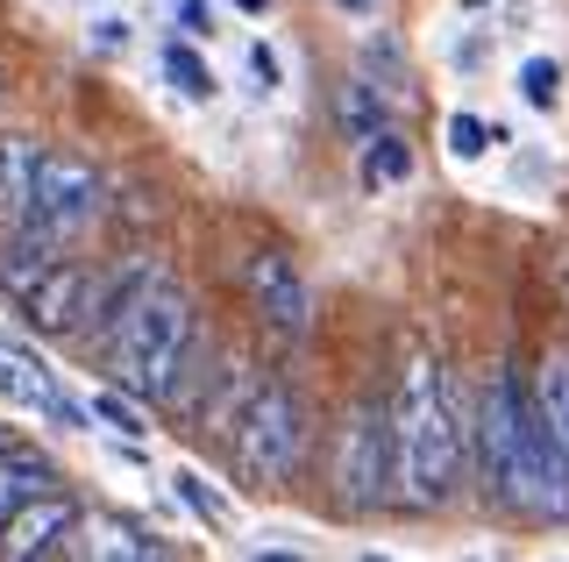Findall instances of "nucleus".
<instances>
[{"mask_svg":"<svg viewBox=\"0 0 569 562\" xmlns=\"http://www.w3.org/2000/svg\"><path fill=\"white\" fill-rule=\"evenodd\" d=\"M157 278H164V271H157V263H142V257H136V263H129V271H114V278H107V285H100V292H86V313H79V328H86V335H93V342H100V335H107V328H114V321H121V313H129V307L142 300V292H150V285H157Z\"/></svg>","mask_w":569,"mask_h":562,"instance_id":"obj_11","label":"nucleus"},{"mask_svg":"<svg viewBox=\"0 0 569 562\" xmlns=\"http://www.w3.org/2000/svg\"><path fill=\"white\" fill-rule=\"evenodd\" d=\"M100 207H107V185H100L93 164H79V157H64V150H36V185H29V207L14 221H36L64 242V235H79V228H93Z\"/></svg>","mask_w":569,"mask_h":562,"instance_id":"obj_6","label":"nucleus"},{"mask_svg":"<svg viewBox=\"0 0 569 562\" xmlns=\"http://www.w3.org/2000/svg\"><path fill=\"white\" fill-rule=\"evenodd\" d=\"M363 185L378 192V185H406L413 179V150H406V136L399 129H378V136H363Z\"/></svg>","mask_w":569,"mask_h":562,"instance_id":"obj_14","label":"nucleus"},{"mask_svg":"<svg viewBox=\"0 0 569 562\" xmlns=\"http://www.w3.org/2000/svg\"><path fill=\"white\" fill-rule=\"evenodd\" d=\"M520 100H527V108H541V114H556L562 108V64L556 58H527L520 64Z\"/></svg>","mask_w":569,"mask_h":562,"instance_id":"obj_21","label":"nucleus"},{"mask_svg":"<svg viewBox=\"0 0 569 562\" xmlns=\"http://www.w3.org/2000/svg\"><path fill=\"white\" fill-rule=\"evenodd\" d=\"M192 335H200L192 300L171 285V278H157V285L100 335V349H107L114 384L129 399H164L171 384H178V371H186V357H192Z\"/></svg>","mask_w":569,"mask_h":562,"instance_id":"obj_2","label":"nucleus"},{"mask_svg":"<svg viewBox=\"0 0 569 562\" xmlns=\"http://www.w3.org/2000/svg\"><path fill=\"white\" fill-rule=\"evenodd\" d=\"M86 549H93V555H114V562H164V555H171L164 541L150 534V526H136V520H114V513H100V520H93Z\"/></svg>","mask_w":569,"mask_h":562,"instance_id":"obj_12","label":"nucleus"},{"mask_svg":"<svg viewBox=\"0 0 569 562\" xmlns=\"http://www.w3.org/2000/svg\"><path fill=\"white\" fill-rule=\"evenodd\" d=\"M178 37H186V43L213 37V0H178Z\"/></svg>","mask_w":569,"mask_h":562,"instance_id":"obj_25","label":"nucleus"},{"mask_svg":"<svg viewBox=\"0 0 569 562\" xmlns=\"http://www.w3.org/2000/svg\"><path fill=\"white\" fill-rule=\"evenodd\" d=\"M328 8H342V14H378L385 0H328Z\"/></svg>","mask_w":569,"mask_h":562,"instance_id":"obj_26","label":"nucleus"},{"mask_svg":"<svg viewBox=\"0 0 569 562\" xmlns=\"http://www.w3.org/2000/svg\"><path fill=\"white\" fill-rule=\"evenodd\" d=\"M242 72H249V93H257V100H271L278 93V86H284V58H278V43H249L242 50Z\"/></svg>","mask_w":569,"mask_h":562,"instance_id":"obj_22","label":"nucleus"},{"mask_svg":"<svg viewBox=\"0 0 569 562\" xmlns=\"http://www.w3.org/2000/svg\"><path fill=\"white\" fill-rule=\"evenodd\" d=\"M533 413L548 420V434H556L562 455H569V357H548V363H541V384H533Z\"/></svg>","mask_w":569,"mask_h":562,"instance_id":"obj_17","label":"nucleus"},{"mask_svg":"<svg viewBox=\"0 0 569 562\" xmlns=\"http://www.w3.org/2000/svg\"><path fill=\"white\" fill-rule=\"evenodd\" d=\"M378 129H391L385 93L370 79H349L342 86V136H349V143H363V136H378Z\"/></svg>","mask_w":569,"mask_h":562,"instance_id":"obj_20","label":"nucleus"},{"mask_svg":"<svg viewBox=\"0 0 569 562\" xmlns=\"http://www.w3.org/2000/svg\"><path fill=\"white\" fill-rule=\"evenodd\" d=\"M79 505H71L64 499V491H29V499L22 505H14V513L8 520H0V555H8V562H29V555H58L64 549V541L71 534H79Z\"/></svg>","mask_w":569,"mask_h":562,"instance_id":"obj_8","label":"nucleus"},{"mask_svg":"<svg viewBox=\"0 0 569 562\" xmlns=\"http://www.w3.org/2000/svg\"><path fill=\"white\" fill-rule=\"evenodd\" d=\"M86 420H93V428H107L114 442H142V434H150V420L136 413V399L121 392V384H100V392L86 399Z\"/></svg>","mask_w":569,"mask_h":562,"instance_id":"obj_16","label":"nucleus"},{"mask_svg":"<svg viewBox=\"0 0 569 562\" xmlns=\"http://www.w3.org/2000/svg\"><path fill=\"white\" fill-rule=\"evenodd\" d=\"M0 93H8V72H0Z\"/></svg>","mask_w":569,"mask_h":562,"instance_id":"obj_28","label":"nucleus"},{"mask_svg":"<svg viewBox=\"0 0 569 562\" xmlns=\"http://www.w3.org/2000/svg\"><path fill=\"white\" fill-rule=\"evenodd\" d=\"M527 442H533V399L520 392L512 371H491L477 399V478L485 499L506 513H527Z\"/></svg>","mask_w":569,"mask_h":562,"instance_id":"obj_3","label":"nucleus"},{"mask_svg":"<svg viewBox=\"0 0 569 562\" xmlns=\"http://www.w3.org/2000/svg\"><path fill=\"white\" fill-rule=\"evenodd\" d=\"M29 185H36V143L29 136H8L0 143V207H8V221L29 207Z\"/></svg>","mask_w":569,"mask_h":562,"instance_id":"obj_18","label":"nucleus"},{"mask_svg":"<svg viewBox=\"0 0 569 562\" xmlns=\"http://www.w3.org/2000/svg\"><path fill=\"white\" fill-rule=\"evenodd\" d=\"M157 64H164L171 93H178V100H192V108H207V100L221 93V79H213V64H207V58H200V50H192L186 37H178V43H164V58H157Z\"/></svg>","mask_w":569,"mask_h":562,"instance_id":"obj_13","label":"nucleus"},{"mask_svg":"<svg viewBox=\"0 0 569 562\" xmlns=\"http://www.w3.org/2000/svg\"><path fill=\"white\" fill-rule=\"evenodd\" d=\"M58 250H64V242L50 235V228H36V221H8V228H0V285H8V300L29 292Z\"/></svg>","mask_w":569,"mask_h":562,"instance_id":"obj_10","label":"nucleus"},{"mask_svg":"<svg viewBox=\"0 0 569 562\" xmlns=\"http://www.w3.org/2000/svg\"><path fill=\"white\" fill-rule=\"evenodd\" d=\"M307 442H313V428H307V407H299V392L292 384H257L249 392V407L236 420V470L249 484H292L299 478V463H307Z\"/></svg>","mask_w":569,"mask_h":562,"instance_id":"obj_4","label":"nucleus"},{"mask_svg":"<svg viewBox=\"0 0 569 562\" xmlns=\"http://www.w3.org/2000/svg\"><path fill=\"white\" fill-rule=\"evenodd\" d=\"M50 484V463L43 455H29V449H0V520L14 513V505L29 499V491H43Z\"/></svg>","mask_w":569,"mask_h":562,"instance_id":"obj_19","label":"nucleus"},{"mask_svg":"<svg viewBox=\"0 0 569 562\" xmlns=\"http://www.w3.org/2000/svg\"><path fill=\"white\" fill-rule=\"evenodd\" d=\"M491 143H498V129H491L485 114H449V150L462 157V164H477Z\"/></svg>","mask_w":569,"mask_h":562,"instance_id":"obj_23","label":"nucleus"},{"mask_svg":"<svg viewBox=\"0 0 569 562\" xmlns=\"http://www.w3.org/2000/svg\"><path fill=\"white\" fill-rule=\"evenodd\" d=\"M86 292H93L86 263H64V257H50V263H43V278H36L29 292H14V307H22V321L36 328V335H79Z\"/></svg>","mask_w":569,"mask_h":562,"instance_id":"obj_9","label":"nucleus"},{"mask_svg":"<svg viewBox=\"0 0 569 562\" xmlns=\"http://www.w3.org/2000/svg\"><path fill=\"white\" fill-rule=\"evenodd\" d=\"M249 300H257V313L278 328L284 342H299L313 328V285H307V271H299L284 250H257V257H249Z\"/></svg>","mask_w":569,"mask_h":562,"instance_id":"obj_7","label":"nucleus"},{"mask_svg":"<svg viewBox=\"0 0 569 562\" xmlns=\"http://www.w3.org/2000/svg\"><path fill=\"white\" fill-rule=\"evenodd\" d=\"M385 420H391V484H399V499L413 513H441L462 484V420L435 357H406Z\"/></svg>","mask_w":569,"mask_h":562,"instance_id":"obj_1","label":"nucleus"},{"mask_svg":"<svg viewBox=\"0 0 569 562\" xmlns=\"http://www.w3.org/2000/svg\"><path fill=\"white\" fill-rule=\"evenodd\" d=\"M171 499L186 505L192 520H207L213 534H221V526H236V505H228V491H213L200 470H171Z\"/></svg>","mask_w":569,"mask_h":562,"instance_id":"obj_15","label":"nucleus"},{"mask_svg":"<svg viewBox=\"0 0 569 562\" xmlns=\"http://www.w3.org/2000/svg\"><path fill=\"white\" fill-rule=\"evenodd\" d=\"M236 8H242V14H271V0H236Z\"/></svg>","mask_w":569,"mask_h":562,"instance_id":"obj_27","label":"nucleus"},{"mask_svg":"<svg viewBox=\"0 0 569 562\" xmlns=\"http://www.w3.org/2000/svg\"><path fill=\"white\" fill-rule=\"evenodd\" d=\"M86 50H100V58H121V50H129V14H93V29H86Z\"/></svg>","mask_w":569,"mask_h":562,"instance_id":"obj_24","label":"nucleus"},{"mask_svg":"<svg viewBox=\"0 0 569 562\" xmlns=\"http://www.w3.org/2000/svg\"><path fill=\"white\" fill-rule=\"evenodd\" d=\"M335 491L349 513H378L391 499V420L378 399H363L335 434Z\"/></svg>","mask_w":569,"mask_h":562,"instance_id":"obj_5","label":"nucleus"}]
</instances>
